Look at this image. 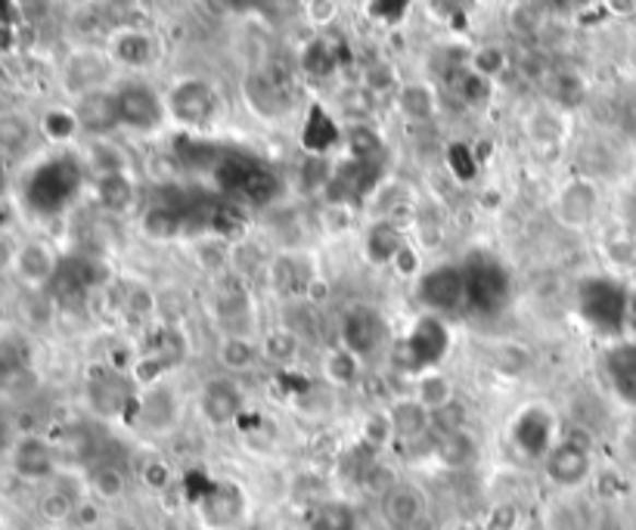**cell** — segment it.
<instances>
[{"label": "cell", "instance_id": "52a82bcc", "mask_svg": "<svg viewBox=\"0 0 636 530\" xmlns=\"http://www.w3.org/2000/svg\"><path fill=\"white\" fill-rule=\"evenodd\" d=\"M168 106H172V115L187 125V128H202L209 125L217 113V94H214L212 84L205 81H196V78H187L180 81L177 87L168 96Z\"/></svg>", "mask_w": 636, "mask_h": 530}, {"label": "cell", "instance_id": "816d5d0a", "mask_svg": "<svg viewBox=\"0 0 636 530\" xmlns=\"http://www.w3.org/2000/svg\"><path fill=\"white\" fill-rule=\"evenodd\" d=\"M91 162L94 170H99V177H109V174H121V155L116 150H109L106 143H97L91 152Z\"/></svg>", "mask_w": 636, "mask_h": 530}, {"label": "cell", "instance_id": "8fae6325", "mask_svg": "<svg viewBox=\"0 0 636 530\" xmlns=\"http://www.w3.org/2000/svg\"><path fill=\"white\" fill-rule=\"evenodd\" d=\"M428 511L425 493L413 484H394L391 491L379 496V515L391 530H413Z\"/></svg>", "mask_w": 636, "mask_h": 530}, {"label": "cell", "instance_id": "ba28073f", "mask_svg": "<svg viewBox=\"0 0 636 530\" xmlns=\"http://www.w3.org/2000/svg\"><path fill=\"white\" fill-rule=\"evenodd\" d=\"M118 121L134 128V131H153L165 118V106L146 84H121L116 91Z\"/></svg>", "mask_w": 636, "mask_h": 530}, {"label": "cell", "instance_id": "277c9868", "mask_svg": "<svg viewBox=\"0 0 636 530\" xmlns=\"http://www.w3.org/2000/svg\"><path fill=\"white\" fill-rule=\"evenodd\" d=\"M466 307L475 314H497L509 302V273L491 255H472L463 264Z\"/></svg>", "mask_w": 636, "mask_h": 530}, {"label": "cell", "instance_id": "f5cc1de1", "mask_svg": "<svg viewBox=\"0 0 636 530\" xmlns=\"http://www.w3.org/2000/svg\"><path fill=\"white\" fill-rule=\"evenodd\" d=\"M556 96L562 99V106H578L580 99H584V81L575 72L560 75V81H556Z\"/></svg>", "mask_w": 636, "mask_h": 530}, {"label": "cell", "instance_id": "7dc6e473", "mask_svg": "<svg viewBox=\"0 0 636 530\" xmlns=\"http://www.w3.org/2000/svg\"><path fill=\"white\" fill-rule=\"evenodd\" d=\"M528 133L534 143H560L562 125L553 113H534V118L528 121Z\"/></svg>", "mask_w": 636, "mask_h": 530}, {"label": "cell", "instance_id": "836d02e7", "mask_svg": "<svg viewBox=\"0 0 636 530\" xmlns=\"http://www.w3.org/2000/svg\"><path fill=\"white\" fill-rule=\"evenodd\" d=\"M217 357H221V363L227 369H251L255 361H258V348L249 339H243V335H231V339L221 341Z\"/></svg>", "mask_w": 636, "mask_h": 530}, {"label": "cell", "instance_id": "e7e4bbea", "mask_svg": "<svg viewBox=\"0 0 636 530\" xmlns=\"http://www.w3.org/2000/svg\"><path fill=\"white\" fill-rule=\"evenodd\" d=\"M627 332L636 335V292H631V310H627Z\"/></svg>", "mask_w": 636, "mask_h": 530}, {"label": "cell", "instance_id": "7a4b0ae2", "mask_svg": "<svg viewBox=\"0 0 636 530\" xmlns=\"http://www.w3.org/2000/svg\"><path fill=\"white\" fill-rule=\"evenodd\" d=\"M631 292L612 276H590L578 285V314L605 339H621L627 332Z\"/></svg>", "mask_w": 636, "mask_h": 530}, {"label": "cell", "instance_id": "6f0895ef", "mask_svg": "<svg viewBox=\"0 0 636 530\" xmlns=\"http://www.w3.org/2000/svg\"><path fill=\"white\" fill-rule=\"evenodd\" d=\"M342 106L348 115H367L373 109V94L369 91H348L342 96Z\"/></svg>", "mask_w": 636, "mask_h": 530}, {"label": "cell", "instance_id": "db71d44e", "mask_svg": "<svg viewBox=\"0 0 636 530\" xmlns=\"http://www.w3.org/2000/svg\"><path fill=\"white\" fill-rule=\"evenodd\" d=\"M143 481H146V487H153V491H165L168 484H172V469L165 466V462H146V469H143Z\"/></svg>", "mask_w": 636, "mask_h": 530}, {"label": "cell", "instance_id": "f546056e", "mask_svg": "<svg viewBox=\"0 0 636 530\" xmlns=\"http://www.w3.org/2000/svg\"><path fill=\"white\" fill-rule=\"evenodd\" d=\"M97 202L106 211H125L134 202V184L128 180V174H109L97 180Z\"/></svg>", "mask_w": 636, "mask_h": 530}, {"label": "cell", "instance_id": "ffe728a7", "mask_svg": "<svg viewBox=\"0 0 636 530\" xmlns=\"http://www.w3.org/2000/svg\"><path fill=\"white\" fill-rule=\"evenodd\" d=\"M187 205H177V202H155L143 211V221L140 227L143 233L153 239V243H172L180 233H187Z\"/></svg>", "mask_w": 636, "mask_h": 530}, {"label": "cell", "instance_id": "1f68e13d", "mask_svg": "<svg viewBox=\"0 0 636 530\" xmlns=\"http://www.w3.org/2000/svg\"><path fill=\"white\" fill-rule=\"evenodd\" d=\"M447 168H450V174H454L460 184H472V180L479 177L482 162H479V155L472 152L469 143L457 140V143H450V146H447Z\"/></svg>", "mask_w": 636, "mask_h": 530}, {"label": "cell", "instance_id": "f35d334b", "mask_svg": "<svg viewBox=\"0 0 636 530\" xmlns=\"http://www.w3.org/2000/svg\"><path fill=\"white\" fill-rule=\"evenodd\" d=\"M457 432H466V407L460 400H450L444 403L441 410L432 413V435H457Z\"/></svg>", "mask_w": 636, "mask_h": 530}, {"label": "cell", "instance_id": "7bdbcfd3", "mask_svg": "<svg viewBox=\"0 0 636 530\" xmlns=\"http://www.w3.org/2000/svg\"><path fill=\"white\" fill-rule=\"evenodd\" d=\"M264 351H268V357L273 363L295 361V354H298V332H290V329L270 332L268 341H264Z\"/></svg>", "mask_w": 636, "mask_h": 530}, {"label": "cell", "instance_id": "91938a15", "mask_svg": "<svg viewBox=\"0 0 636 530\" xmlns=\"http://www.w3.org/2000/svg\"><path fill=\"white\" fill-rule=\"evenodd\" d=\"M155 307H158V302H155L146 288H134V292H131V314H134V317H150Z\"/></svg>", "mask_w": 636, "mask_h": 530}, {"label": "cell", "instance_id": "4fadbf2b", "mask_svg": "<svg viewBox=\"0 0 636 530\" xmlns=\"http://www.w3.org/2000/svg\"><path fill=\"white\" fill-rule=\"evenodd\" d=\"M10 267L28 288H44L54 283L57 276L59 261L54 255V248L44 243H22L13 255H10Z\"/></svg>", "mask_w": 636, "mask_h": 530}, {"label": "cell", "instance_id": "3957f363", "mask_svg": "<svg viewBox=\"0 0 636 530\" xmlns=\"http://www.w3.org/2000/svg\"><path fill=\"white\" fill-rule=\"evenodd\" d=\"M214 180L227 196L251 205H264L280 192V180L270 165L249 152H221L214 162Z\"/></svg>", "mask_w": 636, "mask_h": 530}, {"label": "cell", "instance_id": "60d3db41", "mask_svg": "<svg viewBox=\"0 0 636 530\" xmlns=\"http://www.w3.org/2000/svg\"><path fill=\"white\" fill-rule=\"evenodd\" d=\"M357 369H361V357H354L348 348H339V351H332V354L327 357V376L335 381V385H348V381H354Z\"/></svg>", "mask_w": 636, "mask_h": 530}, {"label": "cell", "instance_id": "f907efd6", "mask_svg": "<svg viewBox=\"0 0 636 530\" xmlns=\"http://www.w3.org/2000/svg\"><path fill=\"white\" fill-rule=\"evenodd\" d=\"M394 435V428H391V419L388 413H379V416H369L364 422V437H367L369 447H386L388 437Z\"/></svg>", "mask_w": 636, "mask_h": 530}, {"label": "cell", "instance_id": "74e56055", "mask_svg": "<svg viewBox=\"0 0 636 530\" xmlns=\"http://www.w3.org/2000/svg\"><path fill=\"white\" fill-rule=\"evenodd\" d=\"M28 137H32V128H28V121H25L22 115L16 113L0 115V152L25 150Z\"/></svg>", "mask_w": 636, "mask_h": 530}, {"label": "cell", "instance_id": "d6986e66", "mask_svg": "<svg viewBox=\"0 0 636 530\" xmlns=\"http://www.w3.org/2000/svg\"><path fill=\"white\" fill-rule=\"evenodd\" d=\"M199 407H202V416L209 419L212 425H227V422H236L243 419V391L227 379H212L205 385L202 398H199Z\"/></svg>", "mask_w": 636, "mask_h": 530}, {"label": "cell", "instance_id": "03108f58", "mask_svg": "<svg viewBox=\"0 0 636 530\" xmlns=\"http://www.w3.org/2000/svg\"><path fill=\"white\" fill-rule=\"evenodd\" d=\"M627 450H631V456H634V462H636V422H634V428L627 432Z\"/></svg>", "mask_w": 636, "mask_h": 530}, {"label": "cell", "instance_id": "d590c367", "mask_svg": "<svg viewBox=\"0 0 636 530\" xmlns=\"http://www.w3.org/2000/svg\"><path fill=\"white\" fill-rule=\"evenodd\" d=\"M270 276H273V285H276L280 292H302V288H308V285L314 283V280H308L305 267L298 264V261H292V258L273 261V264H270Z\"/></svg>", "mask_w": 636, "mask_h": 530}, {"label": "cell", "instance_id": "6125c7cd", "mask_svg": "<svg viewBox=\"0 0 636 530\" xmlns=\"http://www.w3.org/2000/svg\"><path fill=\"white\" fill-rule=\"evenodd\" d=\"M20 47V32L16 25H0V57L3 54H13Z\"/></svg>", "mask_w": 636, "mask_h": 530}, {"label": "cell", "instance_id": "7c38bea8", "mask_svg": "<svg viewBox=\"0 0 636 530\" xmlns=\"http://www.w3.org/2000/svg\"><path fill=\"white\" fill-rule=\"evenodd\" d=\"M106 75H109V59L97 54V50H78L62 66V84L78 99L94 94V91H103Z\"/></svg>", "mask_w": 636, "mask_h": 530}, {"label": "cell", "instance_id": "9c48e42d", "mask_svg": "<svg viewBox=\"0 0 636 530\" xmlns=\"http://www.w3.org/2000/svg\"><path fill=\"white\" fill-rule=\"evenodd\" d=\"M543 469H546V478H550L556 487L572 491V487H580V484L590 478L593 462H590L587 444H580L575 437H568V440H562L560 447L550 450V456L543 459Z\"/></svg>", "mask_w": 636, "mask_h": 530}, {"label": "cell", "instance_id": "44dd1931", "mask_svg": "<svg viewBox=\"0 0 636 530\" xmlns=\"http://www.w3.org/2000/svg\"><path fill=\"white\" fill-rule=\"evenodd\" d=\"M339 140H342L339 121H335L323 106H310L308 115H305V125H302V146H305L310 155H320V158H323Z\"/></svg>", "mask_w": 636, "mask_h": 530}, {"label": "cell", "instance_id": "83f0119b", "mask_svg": "<svg viewBox=\"0 0 636 530\" xmlns=\"http://www.w3.org/2000/svg\"><path fill=\"white\" fill-rule=\"evenodd\" d=\"M199 506L209 511V518H214V521L231 525V521L239 518V511H243V496H239V491L233 484H217L214 481V487Z\"/></svg>", "mask_w": 636, "mask_h": 530}, {"label": "cell", "instance_id": "2e32d148", "mask_svg": "<svg viewBox=\"0 0 636 530\" xmlns=\"http://www.w3.org/2000/svg\"><path fill=\"white\" fill-rule=\"evenodd\" d=\"M599 209V192L590 180H572L560 190V199H556V214H560L562 224L568 227H587L593 217H597Z\"/></svg>", "mask_w": 636, "mask_h": 530}, {"label": "cell", "instance_id": "f1b7e54d", "mask_svg": "<svg viewBox=\"0 0 636 530\" xmlns=\"http://www.w3.org/2000/svg\"><path fill=\"white\" fill-rule=\"evenodd\" d=\"M398 106L413 121H428L438 109V96L428 84H407L398 91Z\"/></svg>", "mask_w": 636, "mask_h": 530}, {"label": "cell", "instance_id": "680465c9", "mask_svg": "<svg viewBox=\"0 0 636 530\" xmlns=\"http://www.w3.org/2000/svg\"><path fill=\"white\" fill-rule=\"evenodd\" d=\"M305 10H308L310 22H317V25H327V22L335 20V13H339V3H332V0H310Z\"/></svg>", "mask_w": 636, "mask_h": 530}, {"label": "cell", "instance_id": "603a6c76", "mask_svg": "<svg viewBox=\"0 0 636 530\" xmlns=\"http://www.w3.org/2000/svg\"><path fill=\"white\" fill-rule=\"evenodd\" d=\"M388 419H391V428L394 435L407 437V440H416V437L432 435V413L425 410L423 403L416 398L398 400L391 410H388Z\"/></svg>", "mask_w": 636, "mask_h": 530}, {"label": "cell", "instance_id": "484cf974", "mask_svg": "<svg viewBox=\"0 0 636 530\" xmlns=\"http://www.w3.org/2000/svg\"><path fill=\"white\" fill-rule=\"evenodd\" d=\"M342 62V44H335L332 38H314L302 50V69L310 78H327L339 69Z\"/></svg>", "mask_w": 636, "mask_h": 530}, {"label": "cell", "instance_id": "30bf717a", "mask_svg": "<svg viewBox=\"0 0 636 530\" xmlns=\"http://www.w3.org/2000/svg\"><path fill=\"white\" fill-rule=\"evenodd\" d=\"M386 339V322L376 307L357 304L342 317V348H348L354 357H367Z\"/></svg>", "mask_w": 636, "mask_h": 530}, {"label": "cell", "instance_id": "e0dca14e", "mask_svg": "<svg viewBox=\"0 0 636 530\" xmlns=\"http://www.w3.org/2000/svg\"><path fill=\"white\" fill-rule=\"evenodd\" d=\"M10 466L22 481H44L54 474V450L38 435H25L10 450Z\"/></svg>", "mask_w": 636, "mask_h": 530}, {"label": "cell", "instance_id": "f6af8a7d", "mask_svg": "<svg viewBox=\"0 0 636 530\" xmlns=\"http://www.w3.org/2000/svg\"><path fill=\"white\" fill-rule=\"evenodd\" d=\"M75 499L69 496L66 491H50L44 499H40V515L47 518V521H66V518H72L75 515Z\"/></svg>", "mask_w": 636, "mask_h": 530}, {"label": "cell", "instance_id": "5b68a950", "mask_svg": "<svg viewBox=\"0 0 636 530\" xmlns=\"http://www.w3.org/2000/svg\"><path fill=\"white\" fill-rule=\"evenodd\" d=\"M420 302L438 317V314H457L466 307V276L460 264H441L420 276L416 285Z\"/></svg>", "mask_w": 636, "mask_h": 530}, {"label": "cell", "instance_id": "6da1fadb", "mask_svg": "<svg viewBox=\"0 0 636 530\" xmlns=\"http://www.w3.org/2000/svg\"><path fill=\"white\" fill-rule=\"evenodd\" d=\"M81 180H84V174H81L78 158H72V155L47 158L25 180V205L40 217H57L59 211H66L75 202Z\"/></svg>", "mask_w": 636, "mask_h": 530}, {"label": "cell", "instance_id": "5bb4252c", "mask_svg": "<svg viewBox=\"0 0 636 530\" xmlns=\"http://www.w3.org/2000/svg\"><path fill=\"white\" fill-rule=\"evenodd\" d=\"M513 440H516L519 454L528 456V459L550 456V450H553L550 447L553 444V416L546 410H540V407L525 410L516 419V425H513Z\"/></svg>", "mask_w": 636, "mask_h": 530}, {"label": "cell", "instance_id": "9a60e30c", "mask_svg": "<svg viewBox=\"0 0 636 530\" xmlns=\"http://www.w3.org/2000/svg\"><path fill=\"white\" fill-rule=\"evenodd\" d=\"M605 379L612 385L617 400L636 407V341H615L605 351Z\"/></svg>", "mask_w": 636, "mask_h": 530}, {"label": "cell", "instance_id": "94428289", "mask_svg": "<svg viewBox=\"0 0 636 530\" xmlns=\"http://www.w3.org/2000/svg\"><path fill=\"white\" fill-rule=\"evenodd\" d=\"M531 13H538V7H519L516 16H513V25L519 32H538L540 25H543V16H531Z\"/></svg>", "mask_w": 636, "mask_h": 530}, {"label": "cell", "instance_id": "8992f818", "mask_svg": "<svg viewBox=\"0 0 636 530\" xmlns=\"http://www.w3.org/2000/svg\"><path fill=\"white\" fill-rule=\"evenodd\" d=\"M447 348H450V332H447L444 320L435 314H425L407 332L404 357L413 369H428L432 373L447 357Z\"/></svg>", "mask_w": 636, "mask_h": 530}, {"label": "cell", "instance_id": "003e7915", "mask_svg": "<svg viewBox=\"0 0 636 530\" xmlns=\"http://www.w3.org/2000/svg\"><path fill=\"white\" fill-rule=\"evenodd\" d=\"M0 192H3V168H0Z\"/></svg>", "mask_w": 636, "mask_h": 530}, {"label": "cell", "instance_id": "7402d4cb", "mask_svg": "<svg viewBox=\"0 0 636 530\" xmlns=\"http://www.w3.org/2000/svg\"><path fill=\"white\" fill-rule=\"evenodd\" d=\"M404 239H401V229L394 227L391 217H376L367 227V236H364V251L373 264H391L394 255L401 251Z\"/></svg>", "mask_w": 636, "mask_h": 530}, {"label": "cell", "instance_id": "c3c4849f", "mask_svg": "<svg viewBox=\"0 0 636 530\" xmlns=\"http://www.w3.org/2000/svg\"><path fill=\"white\" fill-rule=\"evenodd\" d=\"M460 94H463V99L469 106H484V103L491 99V81L482 75H475V72L469 69V72H463V78H460Z\"/></svg>", "mask_w": 636, "mask_h": 530}, {"label": "cell", "instance_id": "4316f807", "mask_svg": "<svg viewBox=\"0 0 636 530\" xmlns=\"http://www.w3.org/2000/svg\"><path fill=\"white\" fill-rule=\"evenodd\" d=\"M308 530H357V511L339 499L317 503L308 515Z\"/></svg>", "mask_w": 636, "mask_h": 530}, {"label": "cell", "instance_id": "cb8c5ba5", "mask_svg": "<svg viewBox=\"0 0 636 530\" xmlns=\"http://www.w3.org/2000/svg\"><path fill=\"white\" fill-rule=\"evenodd\" d=\"M113 57L121 66L146 69L153 62V38L137 28H121L113 35Z\"/></svg>", "mask_w": 636, "mask_h": 530}, {"label": "cell", "instance_id": "ab89813d", "mask_svg": "<svg viewBox=\"0 0 636 530\" xmlns=\"http://www.w3.org/2000/svg\"><path fill=\"white\" fill-rule=\"evenodd\" d=\"M91 491L97 493L99 499L113 503L125 493V474L116 466H97L94 474H91Z\"/></svg>", "mask_w": 636, "mask_h": 530}, {"label": "cell", "instance_id": "9f6ffc18", "mask_svg": "<svg viewBox=\"0 0 636 530\" xmlns=\"http://www.w3.org/2000/svg\"><path fill=\"white\" fill-rule=\"evenodd\" d=\"M367 91L369 94H376V91H394V75H391L388 66H369Z\"/></svg>", "mask_w": 636, "mask_h": 530}, {"label": "cell", "instance_id": "e575fe53", "mask_svg": "<svg viewBox=\"0 0 636 530\" xmlns=\"http://www.w3.org/2000/svg\"><path fill=\"white\" fill-rule=\"evenodd\" d=\"M345 146H348V158L376 165V158H379V152H382V140H379V133L369 131V128L361 125V128H354V131L348 133Z\"/></svg>", "mask_w": 636, "mask_h": 530}, {"label": "cell", "instance_id": "8d00e7d4", "mask_svg": "<svg viewBox=\"0 0 636 530\" xmlns=\"http://www.w3.org/2000/svg\"><path fill=\"white\" fill-rule=\"evenodd\" d=\"M209 229H214L221 239H239V233L246 229V217L236 205H214L209 209Z\"/></svg>", "mask_w": 636, "mask_h": 530}, {"label": "cell", "instance_id": "be15d7a7", "mask_svg": "<svg viewBox=\"0 0 636 530\" xmlns=\"http://www.w3.org/2000/svg\"><path fill=\"white\" fill-rule=\"evenodd\" d=\"M308 288H310V298H314V302H323V298L329 295V285L327 283H317V280H314V283H310Z\"/></svg>", "mask_w": 636, "mask_h": 530}, {"label": "cell", "instance_id": "b9f144b4", "mask_svg": "<svg viewBox=\"0 0 636 530\" xmlns=\"http://www.w3.org/2000/svg\"><path fill=\"white\" fill-rule=\"evenodd\" d=\"M332 170H335V165H329L327 158L310 155L308 162L302 165V190L305 192L327 190L329 180H332Z\"/></svg>", "mask_w": 636, "mask_h": 530}, {"label": "cell", "instance_id": "681fc988", "mask_svg": "<svg viewBox=\"0 0 636 530\" xmlns=\"http://www.w3.org/2000/svg\"><path fill=\"white\" fill-rule=\"evenodd\" d=\"M214 310H217V317L231 320V317L246 314V310H249V302H246V295H243V292L224 288V292H217V298H214Z\"/></svg>", "mask_w": 636, "mask_h": 530}, {"label": "cell", "instance_id": "ee69618b", "mask_svg": "<svg viewBox=\"0 0 636 530\" xmlns=\"http://www.w3.org/2000/svg\"><path fill=\"white\" fill-rule=\"evenodd\" d=\"M503 66H506V54H503L500 47H491V44H487V47L472 54V66H469V69H472L475 75H482L491 81L494 75H500Z\"/></svg>", "mask_w": 636, "mask_h": 530}, {"label": "cell", "instance_id": "d4e9b609", "mask_svg": "<svg viewBox=\"0 0 636 530\" xmlns=\"http://www.w3.org/2000/svg\"><path fill=\"white\" fill-rule=\"evenodd\" d=\"M475 437L469 432H457V435L432 437V456L441 462L444 469H466L475 459Z\"/></svg>", "mask_w": 636, "mask_h": 530}, {"label": "cell", "instance_id": "11a10c76", "mask_svg": "<svg viewBox=\"0 0 636 530\" xmlns=\"http://www.w3.org/2000/svg\"><path fill=\"white\" fill-rule=\"evenodd\" d=\"M394 270L401 273V276H416L420 273V251L413 246H401V251L394 255Z\"/></svg>", "mask_w": 636, "mask_h": 530}, {"label": "cell", "instance_id": "ac0fdd59", "mask_svg": "<svg viewBox=\"0 0 636 530\" xmlns=\"http://www.w3.org/2000/svg\"><path fill=\"white\" fill-rule=\"evenodd\" d=\"M78 125L81 131L91 133V137H106L109 131H116L118 125V106H116V91H94V94L81 96L75 106Z\"/></svg>", "mask_w": 636, "mask_h": 530}, {"label": "cell", "instance_id": "bcb514c9", "mask_svg": "<svg viewBox=\"0 0 636 530\" xmlns=\"http://www.w3.org/2000/svg\"><path fill=\"white\" fill-rule=\"evenodd\" d=\"M410 13V3L404 0H373L367 3V16L373 22H382V25H398L407 20Z\"/></svg>", "mask_w": 636, "mask_h": 530}, {"label": "cell", "instance_id": "d6a6232c", "mask_svg": "<svg viewBox=\"0 0 636 530\" xmlns=\"http://www.w3.org/2000/svg\"><path fill=\"white\" fill-rule=\"evenodd\" d=\"M40 131H44L47 140H54V143H66V140H72V137L81 131L75 109H47L44 118H40Z\"/></svg>", "mask_w": 636, "mask_h": 530}, {"label": "cell", "instance_id": "4dcf8cb0", "mask_svg": "<svg viewBox=\"0 0 636 530\" xmlns=\"http://www.w3.org/2000/svg\"><path fill=\"white\" fill-rule=\"evenodd\" d=\"M416 400L423 403L428 413H435V410H441L444 403H450L454 400V391H450V381L444 379L441 373H423L420 381H416Z\"/></svg>", "mask_w": 636, "mask_h": 530}]
</instances>
